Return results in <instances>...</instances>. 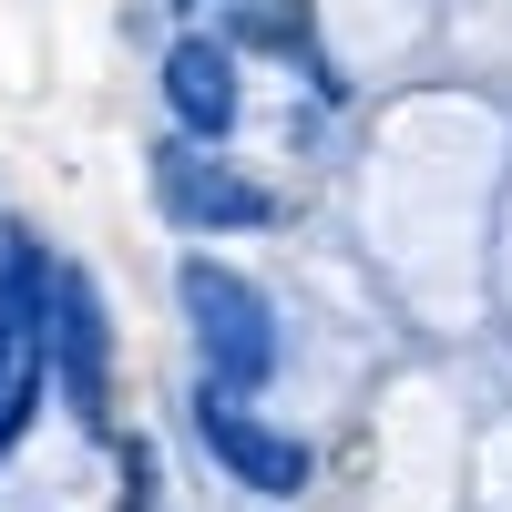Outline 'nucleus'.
<instances>
[{
	"instance_id": "obj_1",
	"label": "nucleus",
	"mask_w": 512,
	"mask_h": 512,
	"mask_svg": "<svg viewBox=\"0 0 512 512\" xmlns=\"http://www.w3.org/2000/svg\"><path fill=\"white\" fill-rule=\"evenodd\" d=\"M175 297H185V328H195L205 379H216V390H236V400H256V390L277 379V308H267V287L236 277L226 256H185Z\"/></svg>"
},
{
	"instance_id": "obj_2",
	"label": "nucleus",
	"mask_w": 512,
	"mask_h": 512,
	"mask_svg": "<svg viewBox=\"0 0 512 512\" xmlns=\"http://www.w3.org/2000/svg\"><path fill=\"white\" fill-rule=\"evenodd\" d=\"M154 205L185 236H256V226H277V195L256 175H236L226 154H205L195 134H164L154 144Z\"/></svg>"
},
{
	"instance_id": "obj_3",
	"label": "nucleus",
	"mask_w": 512,
	"mask_h": 512,
	"mask_svg": "<svg viewBox=\"0 0 512 512\" xmlns=\"http://www.w3.org/2000/svg\"><path fill=\"white\" fill-rule=\"evenodd\" d=\"M41 338H52V379H62L72 420L103 431L113 420V318H103V287L62 256H52V297H41Z\"/></svg>"
},
{
	"instance_id": "obj_4",
	"label": "nucleus",
	"mask_w": 512,
	"mask_h": 512,
	"mask_svg": "<svg viewBox=\"0 0 512 512\" xmlns=\"http://www.w3.org/2000/svg\"><path fill=\"white\" fill-rule=\"evenodd\" d=\"M41 297H52V256H41L31 236H0V451L21 441V420L41 400V369H52Z\"/></svg>"
},
{
	"instance_id": "obj_5",
	"label": "nucleus",
	"mask_w": 512,
	"mask_h": 512,
	"mask_svg": "<svg viewBox=\"0 0 512 512\" xmlns=\"http://www.w3.org/2000/svg\"><path fill=\"white\" fill-rule=\"evenodd\" d=\"M195 441L216 451V472L246 482L256 502H297V492H308V441L277 431V420H256L236 390H216V379L195 390Z\"/></svg>"
},
{
	"instance_id": "obj_6",
	"label": "nucleus",
	"mask_w": 512,
	"mask_h": 512,
	"mask_svg": "<svg viewBox=\"0 0 512 512\" xmlns=\"http://www.w3.org/2000/svg\"><path fill=\"white\" fill-rule=\"evenodd\" d=\"M154 82H164V103H175V134H195V144H226L236 134L246 82H236V41L226 31H185Z\"/></svg>"
},
{
	"instance_id": "obj_7",
	"label": "nucleus",
	"mask_w": 512,
	"mask_h": 512,
	"mask_svg": "<svg viewBox=\"0 0 512 512\" xmlns=\"http://www.w3.org/2000/svg\"><path fill=\"white\" fill-rule=\"evenodd\" d=\"M236 52H267V62H287L297 82H308L318 103H338V72H328V41H318V0H236V11L216 21Z\"/></svg>"
},
{
	"instance_id": "obj_8",
	"label": "nucleus",
	"mask_w": 512,
	"mask_h": 512,
	"mask_svg": "<svg viewBox=\"0 0 512 512\" xmlns=\"http://www.w3.org/2000/svg\"><path fill=\"white\" fill-rule=\"evenodd\" d=\"M154 482H164V472H154V451H144V441H123V512H154Z\"/></svg>"
},
{
	"instance_id": "obj_9",
	"label": "nucleus",
	"mask_w": 512,
	"mask_h": 512,
	"mask_svg": "<svg viewBox=\"0 0 512 512\" xmlns=\"http://www.w3.org/2000/svg\"><path fill=\"white\" fill-rule=\"evenodd\" d=\"M175 11H185V21H226L236 0H175Z\"/></svg>"
}]
</instances>
